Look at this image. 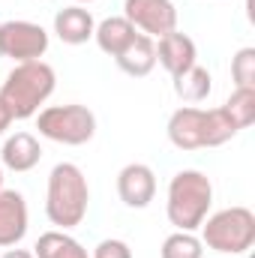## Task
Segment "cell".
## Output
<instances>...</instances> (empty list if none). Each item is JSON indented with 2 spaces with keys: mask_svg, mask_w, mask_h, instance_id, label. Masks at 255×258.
<instances>
[{
  "mask_svg": "<svg viewBox=\"0 0 255 258\" xmlns=\"http://www.w3.org/2000/svg\"><path fill=\"white\" fill-rule=\"evenodd\" d=\"M54 87H57V75L51 66L45 60H27V63H15V69L6 75L0 87V99L6 102L12 120H27L39 114V105H45Z\"/></svg>",
  "mask_w": 255,
  "mask_h": 258,
  "instance_id": "6da1fadb",
  "label": "cell"
},
{
  "mask_svg": "<svg viewBox=\"0 0 255 258\" xmlns=\"http://www.w3.org/2000/svg\"><path fill=\"white\" fill-rule=\"evenodd\" d=\"M90 204V186L78 165L57 162L48 174V195H45V216L60 231H69L84 222Z\"/></svg>",
  "mask_w": 255,
  "mask_h": 258,
  "instance_id": "7a4b0ae2",
  "label": "cell"
},
{
  "mask_svg": "<svg viewBox=\"0 0 255 258\" xmlns=\"http://www.w3.org/2000/svg\"><path fill=\"white\" fill-rule=\"evenodd\" d=\"M213 204V183L207 174L186 168L177 171L168 183V201H165V213L168 222L177 231H195L201 228V222L207 219Z\"/></svg>",
  "mask_w": 255,
  "mask_h": 258,
  "instance_id": "3957f363",
  "label": "cell"
},
{
  "mask_svg": "<svg viewBox=\"0 0 255 258\" xmlns=\"http://www.w3.org/2000/svg\"><path fill=\"white\" fill-rule=\"evenodd\" d=\"M201 243L222 255H243L255 243V213L249 207H225L201 222Z\"/></svg>",
  "mask_w": 255,
  "mask_h": 258,
  "instance_id": "277c9868",
  "label": "cell"
},
{
  "mask_svg": "<svg viewBox=\"0 0 255 258\" xmlns=\"http://www.w3.org/2000/svg\"><path fill=\"white\" fill-rule=\"evenodd\" d=\"M36 129L42 138L57 141V144H87L96 135V114L87 105H48L36 114Z\"/></svg>",
  "mask_w": 255,
  "mask_h": 258,
  "instance_id": "5b68a950",
  "label": "cell"
},
{
  "mask_svg": "<svg viewBox=\"0 0 255 258\" xmlns=\"http://www.w3.org/2000/svg\"><path fill=\"white\" fill-rule=\"evenodd\" d=\"M48 51V33L36 21H3L0 24V57H9L15 63L39 60Z\"/></svg>",
  "mask_w": 255,
  "mask_h": 258,
  "instance_id": "8992f818",
  "label": "cell"
},
{
  "mask_svg": "<svg viewBox=\"0 0 255 258\" xmlns=\"http://www.w3.org/2000/svg\"><path fill=\"white\" fill-rule=\"evenodd\" d=\"M123 18L144 33V36H165L177 30V9L171 0H126L123 3Z\"/></svg>",
  "mask_w": 255,
  "mask_h": 258,
  "instance_id": "52a82bcc",
  "label": "cell"
},
{
  "mask_svg": "<svg viewBox=\"0 0 255 258\" xmlns=\"http://www.w3.org/2000/svg\"><path fill=\"white\" fill-rule=\"evenodd\" d=\"M117 195L132 210H144L156 198V174L144 162H129L117 174Z\"/></svg>",
  "mask_w": 255,
  "mask_h": 258,
  "instance_id": "ba28073f",
  "label": "cell"
},
{
  "mask_svg": "<svg viewBox=\"0 0 255 258\" xmlns=\"http://www.w3.org/2000/svg\"><path fill=\"white\" fill-rule=\"evenodd\" d=\"M156 63L162 66L171 78H177L180 72H186L189 66L198 63V48L192 42V36L180 33V30H171L165 36H159V45H156Z\"/></svg>",
  "mask_w": 255,
  "mask_h": 258,
  "instance_id": "9c48e42d",
  "label": "cell"
},
{
  "mask_svg": "<svg viewBox=\"0 0 255 258\" xmlns=\"http://www.w3.org/2000/svg\"><path fill=\"white\" fill-rule=\"evenodd\" d=\"M27 234V201L15 189H0V249L21 243Z\"/></svg>",
  "mask_w": 255,
  "mask_h": 258,
  "instance_id": "30bf717a",
  "label": "cell"
},
{
  "mask_svg": "<svg viewBox=\"0 0 255 258\" xmlns=\"http://www.w3.org/2000/svg\"><path fill=\"white\" fill-rule=\"evenodd\" d=\"M168 141L177 150H201L204 147V108L183 105L168 117Z\"/></svg>",
  "mask_w": 255,
  "mask_h": 258,
  "instance_id": "8fae6325",
  "label": "cell"
},
{
  "mask_svg": "<svg viewBox=\"0 0 255 258\" xmlns=\"http://www.w3.org/2000/svg\"><path fill=\"white\" fill-rule=\"evenodd\" d=\"M0 159H3V165H6L9 171L24 174V171H30V168L39 165V159H42V144H39L30 132H15V135L6 138V144H3V150H0Z\"/></svg>",
  "mask_w": 255,
  "mask_h": 258,
  "instance_id": "7c38bea8",
  "label": "cell"
},
{
  "mask_svg": "<svg viewBox=\"0 0 255 258\" xmlns=\"http://www.w3.org/2000/svg\"><path fill=\"white\" fill-rule=\"evenodd\" d=\"M93 15L84 6H66L54 15V33L66 45H84L87 39H93Z\"/></svg>",
  "mask_w": 255,
  "mask_h": 258,
  "instance_id": "4fadbf2b",
  "label": "cell"
},
{
  "mask_svg": "<svg viewBox=\"0 0 255 258\" xmlns=\"http://www.w3.org/2000/svg\"><path fill=\"white\" fill-rule=\"evenodd\" d=\"M114 60H117V66H120L126 75H132V78H144V75H150L153 66H156V42H153L150 36L138 33Z\"/></svg>",
  "mask_w": 255,
  "mask_h": 258,
  "instance_id": "5bb4252c",
  "label": "cell"
},
{
  "mask_svg": "<svg viewBox=\"0 0 255 258\" xmlns=\"http://www.w3.org/2000/svg\"><path fill=\"white\" fill-rule=\"evenodd\" d=\"M135 36H138V30L129 24L123 15H111V18H105L102 24H96V30H93L96 45H99L108 57H117Z\"/></svg>",
  "mask_w": 255,
  "mask_h": 258,
  "instance_id": "9a60e30c",
  "label": "cell"
},
{
  "mask_svg": "<svg viewBox=\"0 0 255 258\" xmlns=\"http://www.w3.org/2000/svg\"><path fill=\"white\" fill-rule=\"evenodd\" d=\"M33 258H90V255L75 237H69L66 231L57 228V231L39 234V240L33 246Z\"/></svg>",
  "mask_w": 255,
  "mask_h": 258,
  "instance_id": "2e32d148",
  "label": "cell"
},
{
  "mask_svg": "<svg viewBox=\"0 0 255 258\" xmlns=\"http://www.w3.org/2000/svg\"><path fill=\"white\" fill-rule=\"evenodd\" d=\"M210 90H213V78H210V72L204 69V66H189L186 72H180L177 78H174V93H177V99H183V102H204L207 96H210Z\"/></svg>",
  "mask_w": 255,
  "mask_h": 258,
  "instance_id": "e0dca14e",
  "label": "cell"
},
{
  "mask_svg": "<svg viewBox=\"0 0 255 258\" xmlns=\"http://www.w3.org/2000/svg\"><path fill=\"white\" fill-rule=\"evenodd\" d=\"M240 129L222 108H207L204 111V147H222L228 144Z\"/></svg>",
  "mask_w": 255,
  "mask_h": 258,
  "instance_id": "ac0fdd59",
  "label": "cell"
},
{
  "mask_svg": "<svg viewBox=\"0 0 255 258\" xmlns=\"http://www.w3.org/2000/svg\"><path fill=\"white\" fill-rule=\"evenodd\" d=\"M222 111L234 120L237 129L252 126L255 123V90L252 87H237V90L228 96V102L222 105Z\"/></svg>",
  "mask_w": 255,
  "mask_h": 258,
  "instance_id": "d6986e66",
  "label": "cell"
},
{
  "mask_svg": "<svg viewBox=\"0 0 255 258\" xmlns=\"http://www.w3.org/2000/svg\"><path fill=\"white\" fill-rule=\"evenodd\" d=\"M204 243L192 234V231H174V234H168L165 237V243H162V258H201L204 255V249H201Z\"/></svg>",
  "mask_w": 255,
  "mask_h": 258,
  "instance_id": "ffe728a7",
  "label": "cell"
},
{
  "mask_svg": "<svg viewBox=\"0 0 255 258\" xmlns=\"http://www.w3.org/2000/svg\"><path fill=\"white\" fill-rule=\"evenodd\" d=\"M231 75L237 81V87H252L255 90V48L246 45L231 57Z\"/></svg>",
  "mask_w": 255,
  "mask_h": 258,
  "instance_id": "44dd1931",
  "label": "cell"
},
{
  "mask_svg": "<svg viewBox=\"0 0 255 258\" xmlns=\"http://www.w3.org/2000/svg\"><path fill=\"white\" fill-rule=\"evenodd\" d=\"M93 258H132V249H129L126 240L108 237V240H102V243L93 249Z\"/></svg>",
  "mask_w": 255,
  "mask_h": 258,
  "instance_id": "7402d4cb",
  "label": "cell"
},
{
  "mask_svg": "<svg viewBox=\"0 0 255 258\" xmlns=\"http://www.w3.org/2000/svg\"><path fill=\"white\" fill-rule=\"evenodd\" d=\"M12 126V114H9V108H6V102L0 99V135L6 132V129Z\"/></svg>",
  "mask_w": 255,
  "mask_h": 258,
  "instance_id": "603a6c76",
  "label": "cell"
},
{
  "mask_svg": "<svg viewBox=\"0 0 255 258\" xmlns=\"http://www.w3.org/2000/svg\"><path fill=\"white\" fill-rule=\"evenodd\" d=\"M3 258H33V252H27V249H9V252H3Z\"/></svg>",
  "mask_w": 255,
  "mask_h": 258,
  "instance_id": "cb8c5ba5",
  "label": "cell"
},
{
  "mask_svg": "<svg viewBox=\"0 0 255 258\" xmlns=\"http://www.w3.org/2000/svg\"><path fill=\"white\" fill-rule=\"evenodd\" d=\"M0 189H3V168H0Z\"/></svg>",
  "mask_w": 255,
  "mask_h": 258,
  "instance_id": "d4e9b609",
  "label": "cell"
},
{
  "mask_svg": "<svg viewBox=\"0 0 255 258\" xmlns=\"http://www.w3.org/2000/svg\"><path fill=\"white\" fill-rule=\"evenodd\" d=\"M75 3H93V0H75Z\"/></svg>",
  "mask_w": 255,
  "mask_h": 258,
  "instance_id": "484cf974",
  "label": "cell"
}]
</instances>
